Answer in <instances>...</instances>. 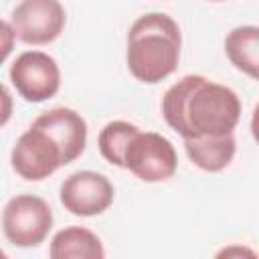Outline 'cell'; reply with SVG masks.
<instances>
[{
    "mask_svg": "<svg viewBox=\"0 0 259 259\" xmlns=\"http://www.w3.org/2000/svg\"><path fill=\"white\" fill-rule=\"evenodd\" d=\"M186 156L194 166L204 172H221L225 170L237 152V142L233 134L225 136H202L184 140Z\"/></svg>",
    "mask_w": 259,
    "mask_h": 259,
    "instance_id": "10",
    "label": "cell"
},
{
    "mask_svg": "<svg viewBox=\"0 0 259 259\" xmlns=\"http://www.w3.org/2000/svg\"><path fill=\"white\" fill-rule=\"evenodd\" d=\"M123 168L144 182H164L174 176L178 156L172 142L162 134L138 130L125 148Z\"/></svg>",
    "mask_w": 259,
    "mask_h": 259,
    "instance_id": "4",
    "label": "cell"
},
{
    "mask_svg": "<svg viewBox=\"0 0 259 259\" xmlns=\"http://www.w3.org/2000/svg\"><path fill=\"white\" fill-rule=\"evenodd\" d=\"M61 204L75 217H95L105 212L115 196L107 176L95 170H79L61 184Z\"/></svg>",
    "mask_w": 259,
    "mask_h": 259,
    "instance_id": "8",
    "label": "cell"
},
{
    "mask_svg": "<svg viewBox=\"0 0 259 259\" xmlns=\"http://www.w3.org/2000/svg\"><path fill=\"white\" fill-rule=\"evenodd\" d=\"M67 22L59 0H20L12 10V28L26 45H49L61 36Z\"/></svg>",
    "mask_w": 259,
    "mask_h": 259,
    "instance_id": "7",
    "label": "cell"
},
{
    "mask_svg": "<svg viewBox=\"0 0 259 259\" xmlns=\"http://www.w3.org/2000/svg\"><path fill=\"white\" fill-rule=\"evenodd\" d=\"M53 229V210L49 202L34 194L12 196L2 210V231L16 247L40 245Z\"/></svg>",
    "mask_w": 259,
    "mask_h": 259,
    "instance_id": "3",
    "label": "cell"
},
{
    "mask_svg": "<svg viewBox=\"0 0 259 259\" xmlns=\"http://www.w3.org/2000/svg\"><path fill=\"white\" fill-rule=\"evenodd\" d=\"M138 130H140L138 125H134L130 121H123V119H115V121L105 123L103 130L99 132V136H97V146H99L101 156L109 164L123 168L125 148H127L130 140L138 134Z\"/></svg>",
    "mask_w": 259,
    "mask_h": 259,
    "instance_id": "13",
    "label": "cell"
},
{
    "mask_svg": "<svg viewBox=\"0 0 259 259\" xmlns=\"http://www.w3.org/2000/svg\"><path fill=\"white\" fill-rule=\"evenodd\" d=\"M14 40H16V34H14L12 24L0 18V65L10 57L14 49Z\"/></svg>",
    "mask_w": 259,
    "mask_h": 259,
    "instance_id": "14",
    "label": "cell"
},
{
    "mask_svg": "<svg viewBox=\"0 0 259 259\" xmlns=\"http://www.w3.org/2000/svg\"><path fill=\"white\" fill-rule=\"evenodd\" d=\"M49 255L53 259H103L105 249L93 231L85 227H65L55 233Z\"/></svg>",
    "mask_w": 259,
    "mask_h": 259,
    "instance_id": "11",
    "label": "cell"
},
{
    "mask_svg": "<svg viewBox=\"0 0 259 259\" xmlns=\"http://www.w3.org/2000/svg\"><path fill=\"white\" fill-rule=\"evenodd\" d=\"M231 253H249V255H253V251H247V249H241V247H239V249H225V251H221L219 255H227V257H229Z\"/></svg>",
    "mask_w": 259,
    "mask_h": 259,
    "instance_id": "16",
    "label": "cell"
},
{
    "mask_svg": "<svg viewBox=\"0 0 259 259\" xmlns=\"http://www.w3.org/2000/svg\"><path fill=\"white\" fill-rule=\"evenodd\" d=\"M210 2H223V0H210Z\"/></svg>",
    "mask_w": 259,
    "mask_h": 259,
    "instance_id": "18",
    "label": "cell"
},
{
    "mask_svg": "<svg viewBox=\"0 0 259 259\" xmlns=\"http://www.w3.org/2000/svg\"><path fill=\"white\" fill-rule=\"evenodd\" d=\"M0 257H6V253H4V251H2V249H0Z\"/></svg>",
    "mask_w": 259,
    "mask_h": 259,
    "instance_id": "17",
    "label": "cell"
},
{
    "mask_svg": "<svg viewBox=\"0 0 259 259\" xmlns=\"http://www.w3.org/2000/svg\"><path fill=\"white\" fill-rule=\"evenodd\" d=\"M34 125L42 127L61 148L65 166L77 160L85 146H87V123L71 107H53L49 111H42L32 121Z\"/></svg>",
    "mask_w": 259,
    "mask_h": 259,
    "instance_id": "9",
    "label": "cell"
},
{
    "mask_svg": "<svg viewBox=\"0 0 259 259\" xmlns=\"http://www.w3.org/2000/svg\"><path fill=\"white\" fill-rule=\"evenodd\" d=\"M166 123L184 140L233 134L241 119L239 95L202 75H184L162 97Z\"/></svg>",
    "mask_w": 259,
    "mask_h": 259,
    "instance_id": "1",
    "label": "cell"
},
{
    "mask_svg": "<svg viewBox=\"0 0 259 259\" xmlns=\"http://www.w3.org/2000/svg\"><path fill=\"white\" fill-rule=\"evenodd\" d=\"M225 53L239 71H243L251 79H257L259 75V28L255 24L235 26L225 38Z\"/></svg>",
    "mask_w": 259,
    "mask_h": 259,
    "instance_id": "12",
    "label": "cell"
},
{
    "mask_svg": "<svg viewBox=\"0 0 259 259\" xmlns=\"http://www.w3.org/2000/svg\"><path fill=\"white\" fill-rule=\"evenodd\" d=\"M12 109H14V101H12V95L10 91L0 83V127L4 123H8L10 115H12Z\"/></svg>",
    "mask_w": 259,
    "mask_h": 259,
    "instance_id": "15",
    "label": "cell"
},
{
    "mask_svg": "<svg viewBox=\"0 0 259 259\" xmlns=\"http://www.w3.org/2000/svg\"><path fill=\"white\" fill-rule=\"evenodd\" d=\"M10 164L20 178L34 182L49 178L65 166L59 144L34 123L16 140L10 152Z\"/></svg>",
    "mask_w": 259,
    "mask_h": 259,
    "instance_id": "5",
    "label": "cell"
},
{
    "mask_svg": "<svg viewBox=\"0 0 259 259\" xmlns=\"http://www.w3.org/2000/svg\"><path fill=\"white\" fill-rule=\"evenodd\" d=\"M10 81L22 99L42 103L57 95L61 87V69L51 55L26 51L10 65Z\"/></svg>",
    "mask_w": 259,
    "mask_h": 259,
    "instance_id": "6",
    "label": "cell"
},
{
    "mask_svg": "<svg viewBox=\"0 0 259 259\" xmlns=\"http://www.w3.org/2000/svg\"><path fill=\"white\" fill-rule=\"evenodd\" d=\"M180 47L182 36L176 20L164 12H148L127 30V69L142 83H160L176 71Z\"/></svg>",
    "mask_w": 259,
    "mask_h": 259,
    "instance_id": "2",
    "label": "cell"
}]
</instances>
